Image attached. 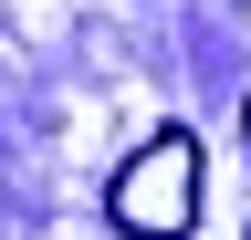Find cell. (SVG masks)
<instances>
[{"label": "cell", "mask_w": 251, "mask_h": 240, "mask_svg": "<svg viewBox=\"0 0 251 240\" xmlns=\"http://www.w3.org/2000/svg\"><path fill=\"white\" fill-rule=\"evenodd\" d=\"M188 219H199V136H188V126H157L136 157L115 167V230L178 240Z\"/></svg>", "instance_id": "6da1fadb"}]
</instances>
